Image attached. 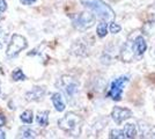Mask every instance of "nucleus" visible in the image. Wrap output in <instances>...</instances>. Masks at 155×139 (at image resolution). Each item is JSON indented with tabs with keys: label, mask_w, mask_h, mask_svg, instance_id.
<instances>
[{
	"label": "nucleus",
	"mask_w": 155,
	"mask_h": 139,
	"mask_svg": "<svg viewBox=\"0 0 155 139\" xmlns=\"http://www.w3.org/2000/svg\"><path fill=\"white\" fill-rule=\"evenodd\" d=\"M80 2L81 5H84V7L95 14V16L102 21L112 22L115 20L114 9L102 0H80Z\"/></svg>",
	"instance_id": "obj_1"
},
{
	"label": "nucleus",
	"mask_w": 155,
	"mask_h": 139,
	"mask_svg": "<svg viewBox=\"0 0 155 139\" xmlns=\"http://www.w3.org/2000/svg\"><path fill=\"white\" fill-rule=\"evenodd\" d=\"M49 111L44 110V111H38L36 115V123L42 127H45L49 124Z\"/></svg>",
	"instance_id": "obj_13"
},
{
	"label": "nucleus",
	"mask_w": 155,
	"mask_h": 139,
	"mask_svg": "<svg viewBox=\"0 0 155 139\" xmlns=\"http://www.w3.org/2000/svg\"><path fill=\"white\" fill-rule=\"evenodd\" d=\"M141 137L143 138H154L155 139V126H147L146 130L142 131Z\"/></svg>",
	"instance_id": "obj_17"
},
{
	"label": "nucleus",
	"mask_w": 155,
	"mask_h": 139,
	"mask_svg": "<svg viewBox=\"0 0 155 139\" xmlns=\"http://www.w3.org/2000/svg\"><path fill=\"white\" fill-rule=\"evenodd\" d=\"M27 46H28V42L25 36L19 35V34H13L9 43H8V46H7L6 56L9 58H14L22 50H25Z\"/></svg>",
	"instance_id": "obj_4"
},
{
	"label": "nucleus",
	"mask_w": 155,
	"mask_h": 139,
	"mask_svg": "<svg viewBox=\"0 0 155 139\" xmlns=\"http://www.w3.org/2000/svg\"><path fill=\"white\" fill-rule=\"evenodd\" d=\"M96 34L100 38H104L108 35V22L107 21H101L96 28Z\"/></svg>",
	"instance_id": "obj_14"
},
{
	"label": "nucleus",
	"mask_w": 155,
	"mask_h": 139,
	"mask_svg": "<svg viewBox=\"0 0 155 139\" xmlns=\"http://www.w3.org/2000/svg\"><path fill=\"white\" fill-rule=\"evenodd\" d=\"M0 138L1 139L5 138V133H4V131H1V130H0Z\"/></svg>",
	"instance_id": "obj_23"
},
{
	"label": "nucleus",
	"mask_w": 155,
	"mask_h": 139,
	"mask_svg": "<svg viewBox=\"0 0 155 139\" xmlns=\"http://www.w3.org/2000/svg\"><path fill=\"white\" fill-rule=\"evenodd\" d=\"M20 2L22 5H26V6H29V5H32L36 2V0H20Z\"/></svg>",
	"instance_id": "obj_21"
},
{
	"label": "nucleus",
	"mask_w": 155,
	"mask_h": 139,
	"mask_svg": "<svg viewBox=\"0 0 155 139\" xmlns=\"http://www.w3.org/2000/svg\"><path fill=\"white\" fill-rule=\"evenodd\" d=\"M0 48H1V44H0Z\"/></svg>",
	"instance_id": "obj_26"
},
{
	"label": "nucleus",
	"mask_w": 155,
	"mask_h": 139,
	"mask_svg": "<svg viewBox=\"0 0 155 139\" xmlns=\"http://www.w3.org/2000/svg\"><path fill=\"white\" fill-rule=\"evenodd\" d=\"M59 86L68 98H73L77 95L80 85H79V81H77L74 78L68 75H63L59 80Z\"/></svg>",
	"instance_id": "obj_7"
},
{
	"label": "nucleus",
	"mask_w": 155,
	"mask_h": 139,
	"mask_svg": "<svg viewBox=\"0 0 155 139\" xmlns=\"http://www.w3.org/2000/svg\"><path fill=\"white\" fill-rule=\"evenodd\" d=\"M12 79L14 81H25L27 79V77L25 75V73L21 68H15L12 72Z\"/></svg>",
	"instance_id": "obj_15"
},
{
	"label": "nucleus",
	"mask_w": 155,
	"mask_h": 139,
	"mask_svg": "<svg viewBox=\"0 0 155 139\" xmlns=\"http://www.w3.org/2000/svg\"><path fill=\"white\" fill-rule=\"evenodd\" d=\"M0 13H1V12H0ZM0 19H2V15H0Z\"/></svg>",
	"instance_id": "obj_25"
},
{
	"label": "nucleus",
	"mask_w": 155,
	"mask_h": 139,
	"mask_svg": "<svg viewBox=\"0 0 155 139\" xmlns=\"http://www.w3.org/2000/svg\"><path fill=\"white\" fill-rule=\"evenodd\" d=\"M120 57L123 61H132L136 58V51H134V45H133V40H129L122 48L120 51Z\"/></svg>",
	"instance_id": "obj_9"
},
{
	"label": "nucleus",
	"mask_w": 155,
	"mask_h": 139,
	"mask_svg": "<svg viewBox=\"0 0 155 139\" xmlns=\"http://www.w3.org/2000/svg\"><path fill=\"white\" fill-rule=\"evenodd\" d=\"M109 29H110V33L111 34H118V33H120L122 27L119 26L118 23H116V22H114V21H112V23L110 25Z\"/></svg>",
	"instance_id": "obj_19"
},
{
	"label": "nucleus",
	"mask_w": 155,
	"mask_h": 139,
	"mask_svg": "<svg viewBox=\"0 0 155 139\" xmlns=\"http://www.w3.org/2000/svg\"><path fill=\"white\" fill-rule=\"evenodd\" d=\"M5 124H6V117L2 114H0V127L4 126Z\"/></svg>",
	"instance_id": "obj_22"
},
{
	"label": "nucleus",
	"mask_w": 155,
	"mask_h": 139,
	"mask_svg": "<svg viewBox=\"0 0 155 139\" xmlns=\"http://www.w3.org/2000/svg\"><path fill=\"white\" fill-rule=\"evenodd\" d=\"M7 9V2L6 0H0V12L4 13Z\"/></svg>",
	"instance_id": "obj_20"
},
{
	"label": "nucleus",
	"mask_w": 155,
	"mask_h": 139,
	"mask_svg": "<svg viewBox=\"0 0 155 139\" xmlns=\"http://www.w3.org/2000/svg\"><path fill=\"white\" fill-rule=\"evenodd\" d=\"M131 117H132V111L127 108L116 106L111 111V118L114 119V122L117 125H120L124 121L131 118Z\"/></svg>",
	"instance_id": "obj_8"
},
{
	"label": "nucleus",
	"mask_w": 155,
	"mask_h": 139,
	"mask_svg": "<svg viewBox=\"0 0 155 139\" xmlns=\"http://www.w3.org/2000/svg\"><path fill=\"white\" fill-rule=\"evenodd\" d=\"M58 126L72 136H79L81 132V126H82V118L75 113H67L63 118L58 121Z\"/></svg>",
	"instance_id": "obj_2"
},
{
	"label": "nucleus",
	"mask_w": 155,
	"mask_h": 139,
	"mask_svg": "<svg viewBox=\"0 0 155 139\" xmlns=\"http://www.w3.org/2000/svg\"><path fill=\"white\" fill-rule=\"evenodd\" d=\"M51 101H52V103H53L54 109H56L57 111H59V113L64 111L66 106H65V102H64V100H63V96H61L60 93H54V94H52Z\"/></svg>",
	"instance_id": "obj_12"
},
{
	"label": "nucleus",
	"mask_w": 155,
	"mask_h": 139,
	"mask_svg": "<svg viewBox=\"0 0 155 139\" xmlns=\"http://www.w3.org/2000/svg\"><path fill=\"white\" fill-rule=\"evenodd\" d=\"M133 45H134V51H136V57L140 58L143 56L145 51L147 50V43L141 35H138L136 38H133Z\"/></svg>",
	"instance_id": "obj_10"
},
{
	"label": "nucleus",
	"mask_w": 155,
	"mask_h": 139,
	"mask_svg": "<svg viewBox=\"0 0 155 139\" xmlns=\"http://www.w3.org/2000/svg\"><path fill=\"white\" fill-rule=\"evenodd\" d=\"M130 77L129 75H120L117 79H115L109 87L108 96L114 101H120L123 96V91L125 86L129 84Z\"/></svg>",
	"instance_id": "obj_5"
},
{
	"label": "nucleus",
	"mask_w": 155,
	"mask_h": 139,
	"mask_svg": "<svg viewBox=\"0 0 155 139\" xmlns=\"http://www.w3.org/2000/svg\"><path fill=\"white\" fill-rule=\"evenodd\" d=\"M21 136L23 138H35L36 137V133H35V131H32L31 129H25L22 131V133H21Z\"/></svg>",
	"instance_id": "obj_18"
},
{
	"label": "nucleus",
	"mask_w": 155,
	"mask_h": 139,
	"mask_svg": "<svg viewBox=\"0 0 155 139\" xmlns=\"http://www.w3.org/2000/svg\"><path fill=\"white\" fill-rule=\"evenodd\" d=\"M1 34L2 33H1V27H0V36H1Z\"/></svg>",
	"instance_id": "obj_24"
},
{
	"label": "nucleus",
	"mask_w": 155,
	"mask_h": 139,
	"mask_svg": "<svg viewBox=\"0 0 155 139\" xmlns=\"http://www.w3.org/2000/svg\"><path fill=\"white\" fill-rule=\"evenodd\" d=\"M44 94H45L44 87H34L30 92L26 94V99L28 101H39L43 99Z\"/></svg>",
	"instance_id": "obj_11"
},
{
	"label": "nucleus",
	"mask_w": 155,
	"mask_h": 139,
	"mask_svg": "<svg viewBox=\"0 0 155 139\" xmlns=\"http://www.w3.org/2000/svg\"><path fill=\"white\" fill-rule=\"evenodd\" d=\"M138 129L134 123H127L125 124L124 129H112L110 131L109 138L116 139H132L136 138Z\"/></svg>",
	"instance_id": "obj_6"
},
{
	"label": "nucleus",
	"mask_w": 155,
	"mask_h": 139,
	"mask_svg": "<svg viewBox=\"0 0 155 139\" xmlns=\"http://www.w3.org/2000/svg\"><path fill=\"white\" fill-rule=\"evenodd\" d=\"M20 119L25 123V124H31L32 119H34V116H32V111L31 110H26L21 114L20 116Z\"/></svg>",
	"instance_id": "obj_16"
},
{
	"label": "nucleus",
	"mask_w": 155,
	"mask_h": 139,
	"mask_svg": "<svg viewBox=\"0 0 155 139\" xmlns=\"http://www.w3.org/2000/svg\"><path fill=\"white\" fill-rule=\"evenodd\" d=\"M95 21H96V16L91 12H81L72 18L73 27L80 31H84L91 28L95 25Z\"/></svg>",
	"instance_id": "obj_3"
}]
</instances>
